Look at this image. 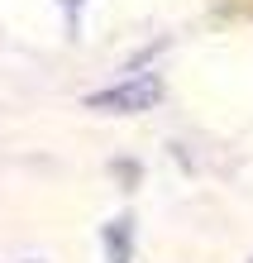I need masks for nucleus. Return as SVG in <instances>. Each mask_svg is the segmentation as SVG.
Masks as SVG:
<instances>
[{"instance_id": "f257e3e1", "label": "nucleus", "mask_w": 253, "mask_h": 263, "mask_svg": "<svg viewBox=\"0 0 253 263\" xmlns=\"http://www.w3.org/2000/svg\"><path fill=\"white\" fill-rule=\"evenodd\" d=\"M158 96H163V82H158L153 72H139L134 82L91 91V96H86V110H153Z\"/></svg>"}, {"instance_id": "f03ea898", "label": "nucleus", "mask_w": 253, "mask_h": 263, "mask_svg": "<svg viewBox=\"0 0 253 263\" xmlns=\"http://www.w3.org/2000/svg\"><path fill=\"white\" fill-rule=\"evenodd\" d=\"M105 244H110V263H129V220H115L105 230Z\"/></svg>"}]
</instances>
